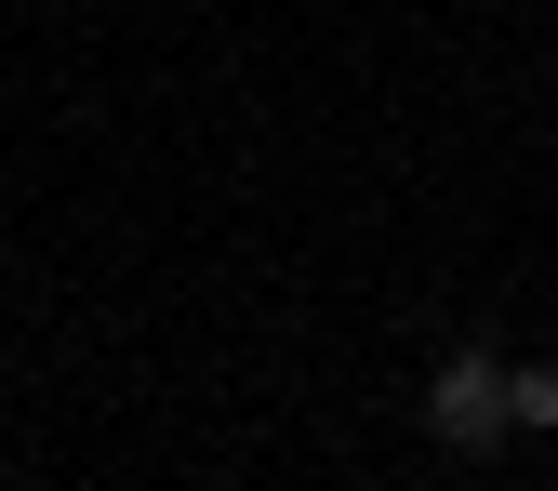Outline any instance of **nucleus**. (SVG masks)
<instances>
[{"label": "nucleus", "instance_id": "nucleus-1", "mask_svg": "<svg viewBox=\"0 0 558 491\" xmlns=\"http://www.w3.org/2000/svg\"><path fill=\"white\" fill-rule=\"evenodd\" d=\"M412 412H426V439H439V452H465V465L519 439V426H506V359H493V345H452V359L426 372V398H412Z\"/></svg>", "mask_w": 558, "mask_h": 491}, {"label": "nucleus", "instance_id": "nucleus-2", "mask_svg": "<svg viewBox=\"0 0 558 491\" xmlns=\"http://www.w3.org/2000/svg\"><path fill=\"white\" fill-rule=\"evenodd\" d=\"M506 426L519 439H558V359H506Z\"/></svg>", "mask_w": 558, "mask_h": 491}]
</instances>
